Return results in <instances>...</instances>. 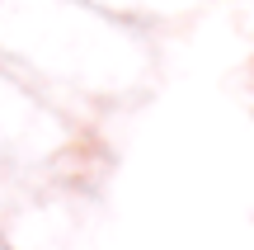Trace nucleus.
Instances as JSON below:
<instances>
[]
</instances>
